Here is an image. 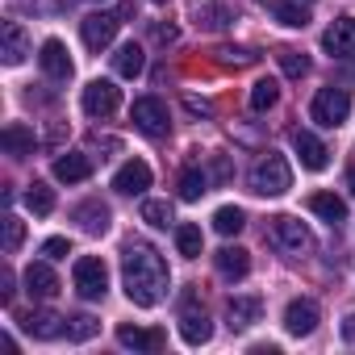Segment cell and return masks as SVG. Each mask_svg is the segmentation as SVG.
<instances>
[{
    "instance_id": "6da1fadb",
    "label": "cell",
    "mask_w": 355,
    "mask_h": 355,
    "mask_svg": "<svg viewBox=\"0 0 355 355\" xmlns=\"http://www.w3.org/2000/svg\"><path fill=\"white\" fill-rule=\"evenodd\" d=\"M121 280H125V297L142 309L159 305L167 297V284H171V272L163 263V255L150 247V243H138L130 239L121 247Z\"/></svg>"
},
{
    "instance_id": "7a4b0ae2",
    "label": "cell",
    "mask_w": 355,
    "mask_h": 355,
    "mask_svg": "<svg viewBox=\"0 0 355 355\" xmlns=\"http://www.w3.org/2000/svg\"><path fill=\"white\" fill-rule=\"evenodd\" d=\"M293 189V167L284 155H263L255 167H251V193L259 197H284Z\"/></svg>"
},
{
    "instance_id": "3957f363",
    "label": "cell",
    "mask_w": 355,
    "mask_h": 355,
    "mask_svg": "<svg viewBox=\"0 0 355 355\" xmlns=\"http://www.w3.org/2000/svg\"><path fill=\"white\" fill-rule=\"evenodd\" d=\"M180 334L189 347H201L214 338V326H209V313H205L197 288H184V297H180Z\"/></svg>"
},
{
    "instance_id": "277c9868",
    "label": "cell",
    "mask_w": 355,
    "mask_h": 355,
    "mask_svg": "<svg viewBox=\"0 0 355 355\" xmlns=\"http://www.w3.org/2000/svg\"><path fill=\"white\" fill-rule=\"evenodd\" d=\"M268 239H272V247H276L280 255H305V251H313V234H309V226L297 222V218H284V214L272 218Z\"/></svg>"
},
{
    "instance_id": "5b68a950",
    "label": "cell",
    "mask_w": 355,
    "mask_h": 355,
    "mask_svg": "<svg viewBox=\"0 0 355 355\" xmlns=\"http://www.w3.org/2000/svg\"><path fill=\"white\" fill-rule=\"evenodd\" d=\"M347 113H351V96H347L343 88H322V92L313 96V105H309V117H313L318 125H326V130L343 125Z\"/></svg>"
},
{
    "instance_id": "8992f818",
    "label": "cell",
    "mask_w": 355,
    "mask_h": 355,
    "mask_svg": "<svg viewBox=\"0 0 355 355\" xmlns=\"http://www.w3.org/2000/svg\"><path fill=\"white\" fill-rule=\"evenodd\" d=\"M130 121L146 134V138H163L167 130H171V117H167V105L159 101V96H142V101H134V109H130Z\"/></svg>"
},
{
    "instance_id": "52a82bcc",
    "label": "cell",
    "mask_w": 355,
    "mask_h": 355,
    "mask_svg": "<svg viewBox=\"0 0 355 355\" xmlns=\"http://www.w3.org/2000/svg\"><path fill=\"white\" fill-rule=\"evenodd\" d=\"M76 293L84 297V301H101L105 293H109V268H105V259H76Z\"/></svg>"
},
{
    "instance_id": "ba28073f",
    "label": "cell",
    "mask_w": 355,
    "mask_h": 355,
    "mask_svg": "<svg viewBox=\"0 0 355 355\" xmlns=\"http://www.w3.org/2000/svg\"><path fill=\"white\" fill-rule=\"evenodd\" d=\"M117 105H121V92H117L109 80H92V84L84 88V113H88V117H113Z\"/></svg>"
},
{
    "instance_id": "9c48e42d",
    "label": "cell",
    "mask_w": 355,
    "mask_h": 355,
    "mask_svg": "<svg viewBox=\"0 0 355 355\" xmlns=\"http://www.w3.org/2000/svg\"><path fill=\"white\" fill-rule=\"evenodd\" d=\"M318 305L309 301V297H297V301H288V309H284V330L293 334V338H305V334H313L318 330Z\"/></svg>"
},
{
    "instance_id": "30bf717a",
    "label": "cell",
    "mask_w": 355,
    "mask_h": 355,
    "mask_svg": "<svg viewBox=\"0 0 355 355\" xmlns=\"http://www.w3.org/2000/svg\"><path fill=\"white\" fill-rule=\"evenodd\" d=\"M113 189H117V193H125V197L146 193V189H150V167H146L142 159L121 163V167H117V175H113Z\"/></svg>"
},
{
    "instance_id": "8fae6325",
    "label": "cell",
    "mask_w": 355,
    "mask_h": 355,
    "mask_svg": "<svg viewBox=\"0 0 355 355\" xmlns=\"http://www.w3.org/2000/svg\"><path fill=\"white\" fill-rule=\"evenodd\" d=\"M117 17L113 13H92V17H84V46L88 51H105L113 38H117Z\"/></svg>"
},
{
    "instance_id": "7c38bea8",
    "label": "cell",
    "mask_w": 355,
    "mask_h": 355,
    "mask_svg": "<svg viewBox=\"0 0 355 355\" xmlns=\"http://www.w3.org/2000/svg\"><path fill=\"white\" fill-rule=\"evenodd\" d=\"M322 46H326V55H334V59L355 55V17H338V21L322 34Z\"/></svg>"
},
{
    "instance_id": "4fadbf2b",
    "label": "cell",
    "mask_w": 355,
    "mask_h": 355,
    "mask_svg": "<svg viewBox=\"0 0 355 355\" xmlns=\"http://www.w3.org/2000/svg\"><path fill=\"white\" fill-rule=\"evenodd\" d=\"M21 330L34 334V338H59V334L67 330V318H59L55 309H30V313L21 318Z\"/></svg>"
},
{
    "instance_id": "5bb4252c",
    "label": "cell",
    "mask_w": 355,
    "mask_h": 355,
    "mask_svg": "<svg viewBox=\"0 0 355 355\" xmlns=\"http://www.w3.org/2000/svg\"><path fill=\"white\" fill-rule=\"evenodd\" d=\"M293 150L301 155V167H309V171H322V167L330 163V150H326L309 130H297V134H293Z\"/></svg>"
},
{
    "instance_id": "9a60e30c",
    "label": "cell",
    "mask_w": 355,
    "mask_h": 355,
    "mask_svg": "<svg viewBox=\"0 0 355 355\" xmlns=\"http://www.w3.org/2000/svg\"><path fill=\"white\" fill-rule=\"evenodd\" d=\"M88 175H92V159H88V155L67 150V155L55 159V180H63V184H80V180H88Z\"/></svg>"
},
{
    "instance_id": "2e32d148",
    "label": "cell",
    "mask_w": 355,
    "mask_h": 355,
    "mask_svg": "<svg viewBox=\"0 0 355 355\" xmlns=\"http://www.w3.org/2000/svg\"><path fill=\"white\" fill-rule=\"evenodd\" d=\"M38 63H42V71H46L51 80H71V59H67V46H63L59 38L42 42V55H38Z\"/></svg>"
},
{
    "instance_id": "e0dca14e",
    "label": "cell",
    "mask_w": 355,
    "mask_h": 355,
    "mask_svg": "<svg viewBox=\"0 0 355 355\" xmlns=\"http://www.w3.org/2000/svg\"><path fill=\"white\" fill-rule=\"evenodd\" d=\"M117 343H121V347H134V351H163V347H167V334H163L159 326H150V330L121 326V330H117Z\"/></svg>"
},
{
    "instance_id": "ac0fdd59",
    "label": "cell",
    "mask_w": 355,
    "mask_h": 355,
    "mask_svg": "<svg viewBox=\"0 0 355 355\" xmlns=\"http://www.w3.org/2000/svg\"><path fill=\"white\" fill-rule=\"evenodd\" d=\"M0 42H5V46H0V55H5V63H9V67H17V63L30 55L26 30H21L17 21H5V26H0Z\"/></svg>"
},
{
    "instance_id": "d6986e66",
    "label": "cell",
    "mask_w": 355,
    "mask_h": 355,
    "mask_svg": "<svg viewBox=\"0 0 355 355\" xmlns=\"http://www.w3.org/2000/svg\"><path fill=\"white\" fill-rule=\"evenodd\" d=\"M259 313H263V301H259V297H230V305H226L230 330H247V326H255Z\"/></svg>"
},
{
    "instance_id": "ffe728a7",
    "label": "cell",
    "mask_w": 355,
    "mask_h": 355,
    "mask_svg": "<svg viewBox=\"0 0 355 355\" xmlns=\"http://www.w3.org/2000/svg\"><path fill=\"white\" fill-rule=\"evenodd\" d=\"M26 293L38 297V301H46V297L59 293V276H55L46 263H30V268H26Z\"/></svg>"
},
{
    "instance_id": "44dd1931",
    "label": "cell",
    "mask_w": 355,
    "mask_h": 355,
    "mask_svg": "<svg viewBox=\"0 0 355 355\" xmlns=\"http://www.w3.org/2000/svg\"><path fill=\"white\" fill-rule=\"evenodd\" d=\"M214 263H218V272H222L226 280H243V276L251 272V255H247L243 247H222V251L214 255Z\"/></svg>"
},
{
    "instance_id": "7402d4cb",
    "label": "cell",
    "mask_w": 355,
    "mask_h": 355,
    "mask_svg": "<svg viewBox=\"0 0 355 355\" xmlns=\"http://www.w3.org/2000/svg\"><path fill=\"white\" fill-rule=\"evenodd\" d=\"M142 67H146V55H142V46H138V42L117 46V55H113V71H117V76L134 80V76H142Z\"/></svg>"
},
{
    "instance_id": "603a6c76",
    "label": "cell",
    "mask_w": 355,
    "mask_h": 355,
    "mask_svg": "<svg viewBox=\"0 0 355 355\" xmlns=\"http://www.w3.org/2000/svg\"><path fill=\"white\" fill-rule=\"evenodd\" d=\"M0 142H5V150L9 155H17V159H26V155H34V146H38V138H34V130H26V125H5V134H0Z\"/></svg>"
},
{
    "instance_id": "cb8c5ba5",
    "label": "cell",
    "mask_w": 355,
    "mask_h": 355,
    "mask_svg": "<svg viewBox=\"0 0 355 355\" xmlns=\"http://www.w3.org/2000/svg\"><path fill=\"white\" fill-rule=\"evenodd\" d=\"M268 13H272L280 26H288V30H305V26H309V13L297 5V0H268Z\"/></svg>"
},
{
    "instance_id": "d4e9b609",
    "label": "cell",
    "mask_w": 355,
    "mask_h": 355,
    "mask_svg": "<svg viewBox=\"0 0 355 355\" xmlns=\"http://www.w3.org/2000/svg\"><path fill=\"white\" fill-rule=\"evenodd\" d=\"M309 209H313L318 218H326L330 226L347 222V205H343V197H334V193H313V197H309Z\"/></svg>"
},
{
    "instance_id": "484cf974",
    "label": "cell",
    "mask_w": 355,
    "mask_h": 355,
    "mask_svg": "<svg viewBox=\"0 0 355 355\" xmlns=\"http://www.w3.org/2000/svg\"><path fill=\"white\" fill-rule=\"evenodd\" d=\"M76 222H80L88 234H105V230H109V205L88 201V205H80V209H76Z\"/></svg>"
},
{
    "instance_id": "4316f807",
    "label": "cell",
    "mask_w": 355,
    "mask_h": 355,
    "mask_svg": "<svg viewBox=\"0 0 355 355\" xmlns=\"http://www.w3.org/2000/svg\"><path fill=\"white\" fill-rule=\"evenodd\" d=\"M205 193H209L205 171H201V167H184V171H180V201H201Z\"/></svg>"
},
{
    "instance_id": "83f0119b",
    "label": "cell",
    "mask_w": 355,
    "mask_h": 355,
    "mask_svg": "<svg viewBox=\"0 0 355 355\" xmlns=\"http://www.w3.org/2000/svg\"><path fill=\"white\" fill-rule=\"evenodd\" d=\"M243 226H247V214H243L239 205H222V209L214 214V230H218V234H226V239H234Z\"/></svg>"
},
{
    "instance_id": "f1b7e54d",
    "label": "cell",
    "mask_w": 355,
    "mask_h": 355,
    "mask_svg": "<svg viewBox=\"0 0 355 355\" xmlns=\"http://www.w3.org/2000/svg\"><path fill=\"white\" fill-rule=\"evenodd\" d=\"M175 247H180V255L184 259H197L201 255V247H205V239H201V226H175Z\"/></svg>"
},
{
    "instance_id": "f546056e",
    "label": "cell",
    "mask_w": 355,
    "mask_h": 355,
    "mask_svg": "<svg viewBox=\"0 0 355 355\" xmlns=\"http://www.w3.org/2000/svg\"><path fill=\"white\" fill-rule=\"evenodd\" d=\"M276 101H280V84H276V80H259V84L251 88V109H255V113L272 109Z\"/></svg>"
},
{
    "instance_id": "4dcf8cb0",
    "label": "cell",
    "mask_w": 355,
    "mask_h": 355,
    "mask_svg": "<svg viewBox=\"0 0 355 355\" xmlns=\"http://www.w3.org/2000/svg\"><path fill=\"white\" fill-rule=\"evenodd\" d=\"M26 205H30L38 218H46V214L55 209V193H51L46 184H38V180H34V184H30V193H26Z\"/></svg>"
},
{
    "instance_id": "1f68e13d",
    "label": "cell",
    "mask_w": 355,
    "mask_h": 355,
    "mask_svg": "<svg viewBox=\"0 0 355 355\" xmlns=\"http://www.w3.org/2000/svg\"><path fill=\"white\" fill-rule=\"evenodd\" d=\"M197 21L205 30H222V26H230V9L226 5H197Z\"/></svg>"
},
{
    "instance_id": "d6a6232c",
    "label": "cell",
    "mask_w": 355,
    "mask_h": 355,
    "mask_svg": "<svg viewBox=\"0 0 355 355\" xmlns=\"http://www.w3.org/2000/svg\"><path fill=\"white\" fill-rule=\"evenodd\" d=\"M0 226H5V251H9V255H13V251H17V247H21V243H26V222H21V218H13V214H9V218H5V222H0Z\"/></svg>"
},
{
    "instance_id": "836d02e7",
    "label": "cell",
    "mask_w": 355,
    "mask_h": 355,
    "mask_svg": "<svg viewBox=\"0 0 355 355\" xmlns=\"http://www.w3.org/2000/svg\"><path fill=\"white\" fill-rule=\"evenodd\" d=\"M214 55H218V63H226V67H251V63H255V55L243 51V46H218Z\"/></svg>"
},
{
    "instance_id": "e575fe53",
    "label": "cell",
    "mask_w": 355,
    "mask_h": 355,
    "mask_svg": "<svg viewBox=\"0 0 355 355\" xmlns=\"http://www.w3.org/2000/svg\"><path fill=\"white\" fill-rule=\"evenodd\" d=\"M276 59H280V67H284V76H293V80H301V76L309 71V59H305L301 51H280Z\"/></svg>"
},
{
    "instance_id": "d590c367",
    "label": "cell",
    "mask_w": 355,
    "mask_h": 355,
    "mask_svg": "<svg viewBox=\"0 0 355 355\" xmlns=\"http://www.w3.org/2000/svg\"><path fill=\"white\" fill-rule=\"evenodd\" d=\"M142 222L146 226H167L171 222V205L167 201H142Z\"/></svg>"
},
{
    "instance_id": "8d00e7d4",
    "label": "cell",
    "mask_w": 355,
    "mask_h": 355,
    "mask_svg": "<svg viewBox=\"0 0 355 355\" xmlns=\"http://www.w3.org/2000/svg\"><path fill=\"white\" fill-rule=\"evenodd\" d=\"M101 326H96V318H88V313H80V318H71L67 322V338H76V343H84V338H92Z\"/></svg>"
},
{
    "instance_id": "74e56055",
    "label": "cell",
    "mask_w": 355,
    "mask_h": 355,
    "mask_svg": "<svg viewBox=\"0 0 355 355\" xmlns=\"http://www.w3.org/2000/svg\"><path fill=\"white\" fill-rule=\"evenodd\" d=\"M42 255H46V259H67V255H71V243H67V239H46Z\"/></svg>"
},
{
    "instance_id": "f35d334b",
    "label": "cell",
    "mask_w": 355,
    "mask_h": 355,
    "mask_svg": "<svg viewBox=\"0 0 355 355\" xmlns=\"http://www.w3.org/2000/svg\"><path fill=\"white\" fill-rule=\"evenodd\" d=\"M0 301H13V272H0Z\"/></svg>"
},
{
    "instance_id": "ab89813d",
    "label": "cell",
    "mask_w": 355,
    "mask_h": 355,
    "mask_svg": "<svg viewBox=\"0 0 355 355\" xmlns=\"http://www.w3.org/2000/svg\"><path fill=\"white\" fill-rule=\"evenodd\" d=\"M184 105H189L193 113H205V117L214 113V105H209V101H201V96H184Z\"/></svg>"
},
{
    "instance_id": "60d3db41",
    "label": "cell",
    "mask_w": 355,
    "mask_h": 355,
    "mask_svg": "<svg viewBox=\"0 0 355 355\" xmlns=\"http://www.w3.org/2000/svg\"><path fill=\"white\" fill-rule=\"evenodd\" d=\"M155 42H175V26H155Z\"/></svg>"
},
{
    "instance_id": "b9f144b4",
    "label": "cell",
    "mask_w": 355,
    "mask_h": 355,
    "mask_svg": "<svg viewBox=\"0 0 355 355\" xmlns=\"http://www.w3.org/2000/svg\"><path fill=\"white\" fill-rule=\"evenodd\" d=\"M343 334L355 343V313H347V318H343Z\"/></svg>"
},
{
    "instance_id": "7bdbcfd3",
    "label": "cell",
    "mask_w": 355,
    "mask_h": 355,
    "mask_svg": "<svg viewBox=\"0 0 355 355\" xmlns=\"http://www.w3.org/2000/svg\"><path fill=\"white\" fill-rule=\"evenodd\" d=\"M347 184H351V193H355V167H351V171H347Z\"/></svg>"
},
{
    "instance_id": "ee69618b",
    "label": "cell",
    "mask_w": 355,
    "mask_h": 355,
    "mask_svg": "<svg viewBox=\"0 0 355 355\" xmlns=\"http://www.w3.org/2000/svg\"><path fill=\"white\" fill-rule=\"evenodd\" d=\"M155 5H167V0H155Z\"/></svg>"
}]
</instances>
